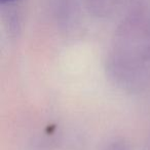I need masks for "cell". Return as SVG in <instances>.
I'll return each instance as SVG.
<instances>
[{"instance_id": "1", "label": "cell", "mask_w": 150, "mask_h": 150, "mask_svg": "<svg viewBox=\"0 0 150 150\" xmlns=\"http://www.w3.org/2000/svg\"><path fill=\"white\" fill-rule=\"evenodd\" d=\"M2 3H6V2H11V1H15V0H0Z\"/></svg>"}]
</instances>
